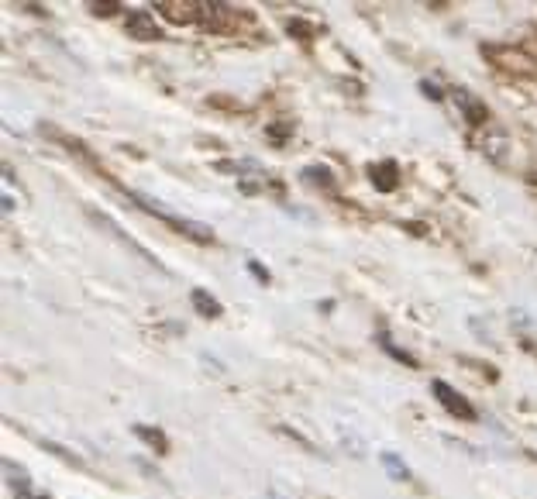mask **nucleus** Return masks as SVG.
<instances>
[{"label": "nucleus", "instance_id": "1", "mask_svg": "<svg viewBox=\"0 0 537 499\" xmlns=\"http://www.w3.org/2000/svg\"><path fill=\"white\" fill-rule=\"evenodd\" d=\"M128 197H131V204L135 207H142V210H149L152 217H159V221H166L169 228H176L179 235H186V238H197V241H214V231L204 228V224H190V221H183V217H176V214H169V210H162V207H155L145 193H135V190H128Z\"/></svg>", "mask_w": 537, "mask_h": 499}, {"label": "nucleus", "instance_id": "2", "mask_svg": "<svg viewBox=\"0 0 537 499\" xmlns=\"http://www.w3.org/2000/svg\"><path fill=\"white\" fill-rule=\"evenodd\" d=\"M431 393H434V400L445 407L451 417H458V420H476V407H472L469 400H465L462 393H458L455 386H448V382H441V379H434L431 382Z\"/></svg>", "mask_w": 537, "mask_h": 499}, {"label": "nucleus", "instance_id": "3", "mask_svg": "<svg viewBox=\"0 0 537 499\" xmlns=\"http://www.w3.org/2000/svg\"><path fill=\"white\" fill-rule=\"evenodd\" d=\"M496 59H500V66H507L510 73H517V76H537V62L534 56H527V52H520V49H496Z\"/></svg>", "mask_w": 537, "mask_h": 499}, {"label": "nucleus", "instance_id": "4", "mask_svg": "<svg viewBox=\"0 0 537 499\" xmlns=\"http://www.w3.org/2000/svg\"><path fill=\"white\" fill-rule=\"evenodd\" d=\"M124 21H128V31H131L135 38H162V31H159V25L152 21L149 11H131Z\"/></svg>", "mask_w": 537, "mask_h": 499}, {"label": "nucleus", "instance_id": "5", "mask_svg": "<svg viewBox=\"0 0 537 499\" xmlns=\"http://www.w3.org/2000/svg\"><path fill=\"white\" fill-rule=\"evenodd\" d=\"M455 100H458V107H462V114H465V121H472V124H482L489 118V111H486V104H479L472 93H465V90H455Z\"/></svg>", "mask_w": 537, "mask_h": 499}, {"label": "nucleus", "instance_id": "6", "mask_svg": "<svg viewBox=\"0 0 537 499\" xmlns=\"http://www.w3.org/2000/svg\"><path fill=\"white\" fill-rule=\"evenodd\" d=\"M190 300H193V307H197L200 314H204V317H210V321H214V317H221V314H224V307H221V303H217L214 296H210L207 290H193V293H190Z\"/></svg>", "mask_w": 537, "mask_h": 499}, {"label": "nucleus", "instance_id": "7", "mask_svg": "<svg viewBox=\"0 0 537 499\" xmlns=\"http://www.w3.org/2000/svg\"><path fill=\"white\" fill-rule=\"evenodd\" d=\"M383 465H386V472L393 475L396 482H410V479H414V472L407 469V462H403L396 451H383Z\"/></svg>", "mask_w": 537, "mask_h": 499}, {"label": "nucleus", "instance_id": "8", "mask_svg": "<svg viewBox=\"0 0 537 499\" xmlns=\"http://www.w3.org/2000/svg\"><path fill=\"white\" fill-rule=\"evenodd\" d=\"M131 431H135V434H138V438H142L145 444H149V448H152V451H159V455H162V451H166V448H169L166 434H162V431H155V427L135 424V427H131Z\"/></svg>", "mask_w": 537, "mask_h": 499}, {"label": "nucleus", "instance_id": "9", "mask_svg": "<svg viewBox=\"0 0 537 499\" xmlns=\"http://www.w3.org/2000/svg\"><path fill=\"white\" fill-rule=\"evenodd\" d=\"M396 179H400V176H396V166H393V162H383V166L372 169V183H376V190H393Z\"/></svg>", "mask_w": 537, "mask_h": 499}, {"label": "nucleus", "instance_id": "10", "mask_svg": "<svg viewBox=\"0 0 537 499\" xmlns=\"http://www.w3.org/2000/svg\"><path fill=\"white\" fill-rule=\"evenodd\" d=\"M379 345H383L386 352L393 355V358H396V362H400V365H410V369H414V365H417V358H414V355L400 352V348H396V345H393V341H389V338H379Z\"/></svg>", "mask_w": 537, "mask_h": 499}, {"label": "nucleus", "instance_id": "11", "mask_svg": "<svg viewBox=\"0 0 537 499\" xmlns=\"http://www.w3.org/2000/svg\"><path fill=\"white\" fill-rule=\"evenodd\" d=\"M303 179H310V183H317V186H331L334 183V176L328 173V169H321V166L303 169Z\"/></svg>", "mask_w": 537, "mask_h": 499}, {"label": "nucleus", "instance_id": "12", "mask_svg": "<svg viewBox=\"0 0 537 499\" xmlns=\"http://www.w3.org/2000/svg\"><path fill=\"white\" fill-rule=\"evenodd\" d=\"M248 269H252V272H255V276H259V283H262V286H269V272H266V269H262V265H259V262H255V259H248Z\"/></svg>", "mask_w": 537, "mask_h": 499}, {"label": "nucleus", "instance_id": "13", "mask_svg": "<svg viewBox=\"0 0 537 499\" xmlns=\"http://www.w3.org/2000/svg\"><path fill=\"white\" fill-rule=\"evenodd\" d=\"M90 7H93V14H118L121 4H90Z\"/></svg>", "mask_w": 537, "mask_h": 499}, {"label": "nucleus", "instance_id": "14", "mask_svg": "<svg viewBox=\"0 0 537 499\" xmlns=\"http://www.w3.org/2000/svg\"><path fill=\"white\" fill-rule=\"evenodd\" d=\"M424 93H427V97H431V100H441V90L434 87V83H424Z\"/></svg>", "mask_w": 537, "mask_h": 499}, {"label": "nucleus", "instance_id": "15", "mask_svg": "<svg viewBox=\"0 0 537 499\" xmlns=\"http://www.w3.org/2000/svg\"><path fill=\"white\" fill-rule=\"evenodd\" d=\"M11 210H14V197L11 193H4V214H11Z\"/></svg>", "mask_w": 537, "mask_h": 499}, {"label": "nucleus", "instance_id": "16", "mask_svg": "<svg viewBox=\"0 0 537 499\" xmlns=\"http://www.w3.org/2000/svg\"><path fill=\"white\" fill-rule=\"evenodd\" d=\"M21 499H49V496H21Z\"/></svg>", "mask_w": 537, "mask_h": 499}]
</instances>
